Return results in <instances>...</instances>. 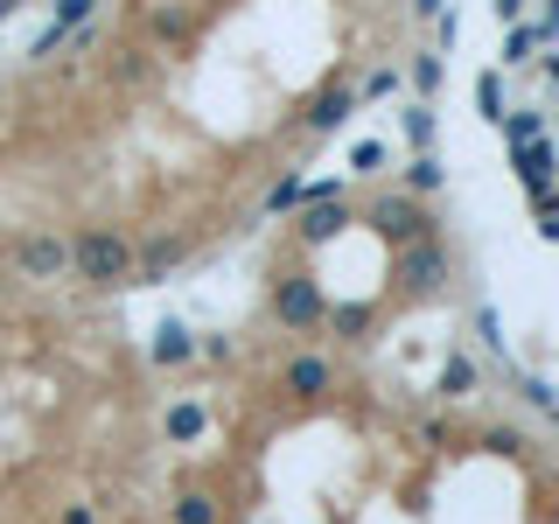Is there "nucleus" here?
I'll return each instance as SVG.
<instances>
[{
    "mask_svg": "<svg viewBox=\"0 0 559 524\" xmlns=\"http://www.w3.org/2000/svg\"><path fill=\"white\" fill-rule=\"evenodd\" d=\"M70 273L92 287H119V279H133V245L119 231H84L70 238Z\"/></svg>",
    "mask_w": 559,
    "mask_h": 524,
    "instance_id": "obj_1",
    "label": "nucleus"
},
{
    "mask_svg": "<svg viewBox=\"0 0 559 524\" xmlns=\"http://www.w3.org/2000/svg\"><path fill=\"white\" fill-rule=\"evenodd\" d=\"M273 314H280L287 329H314V322H322V287H314L308 273H287V279L273 287Z\"/></svg>",
    "mask_w": 559,
    "mask_h": 524,
    "instance_id": "obj_2",
    "label": "nucleus"
},
{
    "mask_svg": "<svg viewBox=\"0 0 559 524\" xmlns=\"http://www.w3.org/2000/svg\"><path fill=\"white\" fill-rule=\"evenodd\" d=\"M14 266H22L28 279H63L70 273V245L63 238H22L14 245Z\"/></svg>",
    "mask_w": 559,
    "mask_h": 524,
    "instance_id": "obj_3",
    "label": "nucleus"
},
{
    "mask_svg": "<svg viewBox=\"0 0 559 524\" xmlns=\"http://www.w3.org/2000/svg\"><path fill=\"white\" fill-rule=\"evenodd\" d=\"M371 224L384 238H399V245H413V238H427V217H419L413 203H399V196H384L378 210H371Z\"/></svg>",
    "mask_w": 559,
    "mask_h": 524,
    "instance_id": "obj_4",
    "label": "nucleus"
},
{
    "mask_svg": "<svg viewBox=\"0 0 559 524\" xmlns=\"http://www.w3.org/2000/svg\"><path fill=\"white\" fill-rule=\"evenodd\" d=\"M441 273H448V266H441V245H433V238H413V245H406V266H399V279H406L413 294H427Z\"/></svg>",
    "mask_w": 559,
    "mask_h": 524,
    "instance_id": "obj_5",
    "label": "nucleus"
},
{
    "mask_svg": "<svg viewBox=\"0 0 559 524\" xmlns=\"http://www.w3.org/2000/svg\"><path fill=\"white\" fill-rule=\"evenodd\" d=\"M280 384H287L294 398H322L329 384H336V371H329L322 357H294V364H287V378H280Z\"/></svg>",
    "mask_w": 559,
    "mask_h": 524,
    "instance_id": "obj_6",
    "label": "nucleus"
},
{
    "mask_svg": "<svg viewBox=\"0 0 559 524\" xmlns=\"http://www.w3.org/2000/svg\"><path fill=\"white\" fill-rule=\"evenodd\" d=\"M147 357H154V364H189V357H197V336H189L182 322H162V329H154V349H147Z\"/></svg>",
    "mask_w": 559,
    "mask_h": 524,
    "instance_id": "obj_7",
    "label": "nucleus"
},
{
    "mask_svg": "<svg viewBox=\"0 0 559 524\" xmlns=\"http://www.w3.org/2000/svg\"><path fill=\"white\" fill-rule=\"evenodd\" d=\"M343 224H349V210L322 196V203H314V210H308V217H301V238H308V245H322V238H336V231H343Z\"/></svg>",
    "mask_w": 559,
    "mask_h": 524,
    "instance_id": "obj_8",
    "label": "nucleus"
},
{
    "mask_svg": "<svg viewBox=\"0 0 559 524\" xmlns=\"http://www.w3.org/2000/svg\"><path fill=\"white\" fill-rule=\"evenodd\" d=\"M224 511H217V497H210V489H182V497H175V524H217Z\"/></svg>",
    "mask_w": 559,
    "mask_h": 524,
    "instance_id": "obj_9",
    "label": "nucleus"
},
{
    "mask_svg": "<svg viewBox=\"0 0 559 524\" xmlns=\"http://www.w3.org/2000/svg\"><path fill=\"white\" fill-rule=\"evenodd\" d=\"M175 259H182V238H162V245H147V252H133V266L147 273V279H162Z\"/></svg>",
    "mask_w": 559,
    "mask_h": 524,
    "instance_id": "obj_10",
    "label": "nucleus"
},
{
    "mask_svg": "<svg viewBox=\"0 0 559 524\" xmlns=\"http://www.w3.org/2000/svg\"><path fill=\"white\" fill-rule=\"evenodd\" d=\"M343 119H349V98H343V92H329V98L308 112V127H314V133H329V127H343Z\"/></svg>",
    "mask_w": 559,
    "mask_h": 524,
    "instance_id": "obj_11",
    "label": "nucleus"
},
{
    "mask_svg": "<svg viewBox=\"0 0 559 524\" xmlns=\"http://www.w3.org/2000/svg\"><path fill=\"white\" fill-rule=\"evenodd\" d=\"M203 433V406H175L168 413V441H197Z\"/></svg>",
    "mask_w": 559,
    "mask_h": 524,
    "instance_id": "obj_12",
    "label": "nucleus"
},
{
    "mask_svg": "<svg viewBox=\"0 0 559 524\" xmlns=\"http://www.w3.org/2000/svg\"><path fill=\"white\" fill-rule=\"evenodd\" d=\"M468 384H476V371H468V357H454L448 371H441V392H448V398H462Z\"/></svg>",
    "mask_w": 559,
    "mask_h": 524,
    "instance_id": "obj_13",
    "label": "nucleus"
},
{
    "mask_svg": "<svg viewBox=\"0 0 559 524\" xmlns=\"http://www.w3.org/2000/svg\"><path fill=\"white\" fill-rule=\"evenodd\" d=\"M518 168H524V182H546V168H552V147H524V154H518Z\"/></svg>",
    "mask_w": 559,
    "mask_h": 524,
    "instance_id": "obj_14",
    "label": "nucleus"
},
{
    "mask_svg": "<svg viewBox=\"0 0 559 524\" xmlns=\"http://www.w3.org/2000/svg\"><path fill=\"white\" fill-rule=\"evenodd\" d=\"M92 14V0H57V28H78Z\"/></svg>",
    "mask_w": 559,
    "mask_h": 524,
    "instance_id": "obj_15",
    "label": "nucleus"
},
{
    "mask_svg": "<svg viewBox=\"0 0 559 524\" xmlns=\"http://www.w3.org/2000/svg\"><path fill=\"white\" fill-rule=\"evenodd\" d=\"M406 182H413V189H433V182H441V162H427V154H419V162H413V175H406Z\"/></svg>",
    "mask_w": 559,
    "mask_h": 524,
    "instance_id": "obj_16",
    "label": "nucleus"
},
{
    "mask_svg": "<svg viewBox=\"0 0 559 524\" xmlns=\"http://www.w3.org/2000/svg\"><path fill=\"white\" fill-rule=\"evenodd\" d=\"M63 524H92V511H84V503H70V511H63Z\"/></svg>",
    "mask_w": 559,
    "mask_h": 524,
    "instance_id": "obj_17",
    "label": "nucleus"
},
{
    "mask_svg": "<svg viewBox=\"0 0 559 524\" xmlns=\"http://www.w3.org/2000/svg\"><path fill=\"white\" fill-rule=\"evenodd\" d=\"M14 8H22V0H0V22H8V14H14Z\"/></svg>",
    "mask_w": 559,
    "mask_h": 524,
    "instance_id": "obj_18",
    "label": "nucleus"
}]
</instances>
